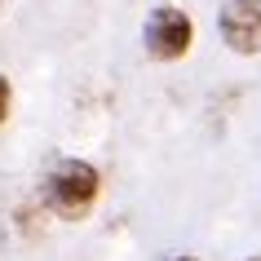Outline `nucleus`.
Returning a JSON list of instances; mask_svg holds the SVG:
<instances>
[{"label": "nucleus", "mask_w": 261, "mask_h": 261, "mask_svg": "<svg viewBox=\"0 0 261 261\" xmlns=\"http://www.w3.org/2000/svg\"><path fill=\"white\" fill-rule=\"evenodd\" d=\"M244 261H261V252H252V257H244Z\"/></svg>", "instance_id": "nucleus-5"}, {"label": "nucleus", "mask_w": 261, "mask_h": 261, "mask_svg": "<svg viewBox=\"0 0 261 261\" xmlns=\"http://www.w3.org/2000/svg\"><path fill=\"white\" fill-rule=\"evenodd\" d=\"M173 261H199V257H173Z\"/></svg>", "instance_id": "nucleus-6"}, {"label": "nucleus", "mask_w": 261, "mask_h": 261, "mask_svg": "<svg viewBox=\"0 0 261 261\" xmlns=\"http://www.w3.org/2000/svg\"><path fill=\"white\" fill-rule=\"evenodd\" d=\"M9 107H14V84H9V75L0 71V124L9 120Z\"/></svg>", "instance_id": "nucleus-4"}, {"label": "nucleus", "mask_w": 261, "mask_h": 261, "mask_svg": "<svg viewBox=\"0 0 261 261\" xmlns=\"http://www.w3.org/2000/svg\"><path fill=\"white\" fill-rule=\"evenodd\" d=\"M221 44L239 58H261V0H226L217 14Z\"/></svg>", "instance_id": "nucleus-3"}, {"label": "nucleus", "mask_w": 261, "mask_h": 261, "mask_svg": "<svg viewBox=\"0 0 261 261\" xmlns=\"http://www.w3.org/2000/svg\"><path fill=\"white\" fill-rule=\"evenodd\" d=\"M0 5H5V0H0Z\"/></svg>", "instance_id": "nucleus-7"}, {"label": "nucleus", "mask_w": 261, "mask_h": 261, "mask_svg": "<svg viewBox=\"0 0 261 261\" xmlns=\"http://www.w3.org/2000/svg\"><path fill=\"white\" fill-rule=\"evenodd\" d=\"M97 195H102V173H97L89 160H58L49 173H44V204L49 213L62 221H84L93 213Z\"/></svg>", "instance_id": "nucleus-1"}, {"label": "nucleus", "mask_w": 261, "mask_h": 261, "mask_svg": "<svg viewBox=\"0 0 261 261\" xmlns=\"http://www.w3.org/2000/svg\"><path fill=\"white\" fill-rule=\"evenodd\" d=\"M195 44V18L177 5H155L142 22V49L155 62H181Z\"/></svg>", "instance_id": "nucleus-2"}]
</instances>
